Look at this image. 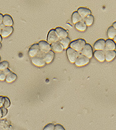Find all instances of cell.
I'll return each instance as SVG.
<instances>
[{
	"instance_id": "f35d334b",
	"label": "cell",
	"mask_w": 116,
	"mask_h": 130,
	"mask_svg": "<svg viewBox=\"0 0 116 130\" xmlns=\"http://www.w3.org/2000/svg\"><path fill=\"white\" fill-rule=\"evenodd\" d=\"M0 61H1V57H0Z\"/></svg>"
},
{
	"instance_id": "e0dca14e",
	"label": "cell",
	"mask_w": 116,
	"mask_h": 130,
	"mask_svg": "<svg viewBox=\"0 0 116 130\" xmlns=\"http://www.w3.org/2000/svg\"><path fill=\"white\" fill-rule=\"evenodd\" d=\"M116 57V52L114 50L107 51L105 52V60L108 62L112 61Z\"/></svg>"
},
{
	"instance_id": "2e32d148",
	"label": "cell",
	"mask_w": 116,
	"mask_h": 130,
	"mask_svg": "<svg viewBox=\"0 0 116 130\" xmlns=\"http://www.w3.org/2000/svg\"><path fill=\"white\" fill-rule=\"evenodd\" d=\"M51 48L55 52H58V53H61L64 51V47L60 41H56L54 43L51 44Z\"/></svg>"
},
{
	"instance_id": "9c48e42d",
	"label": "cell",
	"mask_w": 116,
	"mask_h": 130,
	"mask_svg": "<svg viewBox=\"0 0 116 130\" xmlns=\"http://www.w3.org/2000/svg\"><path fill=\"white\" fill-rule=\"evenodd\" d=\"M94 56L96 59L100 62H104L105 60V53L104 51L95 50L94 53Z\"/></svg>"
},
{
	"instance_id": "52a82bcc",
	"label": "cell",
	"mask_w": 116,
	"mask_h": 130,
	"mask_svg": "<svg viewBox=\"0 0 116 130\" xmlns=\"http://www.w3.org/2000/svg\"><path fill=\"white\" fill-rule=\"evenodd\" d=\"M40 51V49L38 44H34L30 47L29 51H28V54L31 58H33V57L38 55Z\"/></svg>"
},
{
	"instance_id": "d590c367",
	"label": "cell",
	"mask_w": 116,
	"mask_h": 130,
	"mask_svg": "<svg viewBox=\"0 0 116 130\" xmlns=\"http://www.w3.org/2000/svg\"><path fill=\"white\" fill-rule=\"evenodd\" d=\"M114 39V42H116V36H115V37H114V39Z\"/></svg>"
},
{
	"instance_id": "ffe728a7",
	"label": "cell",
	"mask_w": 116,
	"mask_h": 130,
	"mask_svg": "<svg viewBox=\"0 0 116 130\" xmlns=\"http://www.w3.org/2000/svg\"><path fill=\"white\" fill-rule=\"evenodd\" d=\"M107 36L110 39H113L116 36V29L113 26H111L108 28Z\"/></svg>"
},
{
	"instance_id": "d6986e66",
	"label": "cell",
	"mask_w": 116,
	"mask_h": 130,
	"mask_svg": "<svg viewBox=\"0 0 116 130\" xmlns=\"http://www.w3.org/2000/svg\"><path fill=\"white\" fill-rule=\"evenodd\" d=\"M75 28L76 29L80 31V32H83V31L87 29V25H86V23H85L84 20H81V21L77 22L75 23Z\"/></svg>"
},
{
	"instance_id": "44dd1931",
	"label": "cell",
	"mask_w": 116,
	"mask_h": 130,
	"mask_svg": "<svg viewBox=\"0 0 116 130\" xmlns=\"http://www.w3.org/2000/svg\"><path fill=\"white\" fill-rule=\"evenodd\" d=\"M72 22L74 23H77V22L81 21V20H82V19H83L82 18V17L80 16V15L78 13V11H75V12L73 13L72 16Z\"/></svg>"
},
{
	"instance_id": "4316f807",
	"label": "cell",
	"mask_w": 116,
	"mask_h": 130,
	"mask_svg": "<svg viewBox=\"0 0 116 130\" xmlns=\"http://www.w3.org/2000/svg\"><path fill=\"white\" fill-rule=\"evenodd\" d=\"M10 101L8 97H5V102H4L3 106L6 108H8L10 106Z\"/></svg>"
},
{
	"instance_id": "7c38bea8",
	"label": "cell",
	"mask_w": 116,
	"mask_h": 130,
	"mask_svg": "<svg viewBox=\"0 0 116 130\" xmlns=\"http://www.w3.org/2000/svg\"><path fill=\"white\" fill-rule=\"evenodd\" d=\"M77 11L80 15V16L82 17V18L83 19H84L89 15H91L92 13V11H91V10H89V8H87L83 7L79 8L78 9V10H77Z\"/></svg>"
},
{
	"instance_id": "d4e9b609",
	"label": "cell",
	"mask_w": 116,
	"mask_h": 130,
	"mask_svg": "<svg viewBox=\"0 0 116 130\" xmlns=\"http://www.w3.org/2000/svg\"><path fill=\"white\" fill-rule=\"evenodd\" d=\"M60 42L63 45L64 49H67L68 47L69 46V45L71 43L70 39L69 37H65V38L61 39L60 40Z\"/></svg>"
},
{
	"instance_id": "7402d4cb",
	"label": "cell",
	"mask_w": 116,
	"mask_h": 130,
	"mask_svg": "<svg viewBox=\"0 0 116 130\" xmlns=\"http://www.w3.org/2000/svg\"><path fill=\"white\" fill-rule=\"evenodd\" d=\"M11 71L8 68L5 70H0V81H5L6 80V76Z\"/></svg>"
},
{
	"instance_id": "5b68a950",
	"label": "cell",
	"mask_w": 116,
	"mask_h": 130,
	"mask_svg": "<svg viewBox=\"0 0 116 130\" xmlns=\"http://www.w3.org/2000/svg\"><path fill=\"white\" fill-rule=\"evenodd\" d=\"M59 39L60 38H59V37L58 36L55 29H51V30L49 32L48 34L47 42H48L49 44H51L54 43V42H56V41H59Z\"/></svg>"
},
{
	"instance_id": "d6a6232c",
	"label": "cell",
	"mask_w": 116,
	"mask_h": 130,
	"mask_svg": "<svg viewBox=\"0 0 116 130\" xmlns=\"http://www.w3.org/2000/svg\"><path fill=\"white\" fill-rule=\"evenodd\" d=\"M3 118V114H2V110H1V108L0 107V118Z\"/></svg>"
},
{
	"instance_id": "30bf717a",
	"label": "cell",
	"mask_w": 116,
	"mask_h": 130,
	"mask_svg": "<svg viewBox=\"0 0 116 130\" xmlns=\"http://www.w3.org/2000/svg\"><path fill=\"white\" fill-rule=\"evenodd\" d=\"M13 32V28L12 26H5L2 28L1 32V36L2 37H8Z\"/></svg>"
},
{
	"instance_id": "484cf974",
	"label": "cell",
	"mask_w": 116,
	"mask_h": 130,
	"mask_svg": "<svg viewBox=\"0 0 116 130\" xmlns=\"http://www.w3.org/2000/svg\"><path fill=\"white\" fill-rule=\"evenodd\" d=\"M9 63L8 62L6 61H4L0 63V70H5L6 69L8 68Z\"/></svg>"
},
{
	"instance_id": "ba28073f",
	"label": "cell",
	"mask_w": 116,
	"mask_h": 130,
	"mask_svg": "<svg viewBox=\"0 0 116 130\" xmlns=\"http://www.w3.org/2000/svg\"><path fill=\"white\" fill-rule=\"evenodd\" d=\"M38 45H39L40 51L43 52V53H47V52H48L49 51L51 50V46L50 45V44H49L48 42H46V41H40L39 43H38Z\"/></svg>"
},
{
	"instance_id": "277c9868",
	"label": "cell",
	"mask_w": 116,
	"mask_h": 130,
	"mask_svg": "<svg viewBox=\"0 0 116 130\" xmlns=\"http://www.w3.org/2000/svg\"><path fill=\"white\" fill-rule=\"evenodd\" d=\"M32 62L33 64L38 67H42L46 63L43 56L41 55H37L32 58Z\"/></svg>"
},
{
	"instance_id": "f546056e",
	"label": "cell",
	"mask_w": 116,
	"mask_h": 130,
	"mask_svg": "<svg viewBox=\"0 0 116 130\" xmlns=\"http://www.w3.org/2000/svg\"><path fill=\"white\" fill-rule=\"evenodd\" d=\"M55 130H65V129L60 124H56L55 126Z\"/></svg>"
},
{
	"instance_id": "4fadbf2b",
	"label": "cell",
	"mask_w": 116,
	"mask_h": 130,
	"mask_svg": "<svg viewBox=\"0 0 116 130\" xmlns=\"http://www.w3.org/2000/svg\"><path fill=\"white\" fill-rule=\"evenodd\" d=\"M54 57H55V53H54L53 51L51 50L46 53L44 54V56H43V58H44V59L46 64H49V63H51L53 60Z\"/></svg>"
},
{
	"instance_id": "f1b7e54d",
	"label": "cell",
	"mask_w": 116,
	"mask_h": 130,
	"mask_svg": "<svg viewBox=\"0 0 116 130\" xmlns=\"http://www.w3.org/2000/svg\"><path fill=\"white\" fill-rule=\"evenodd\" d=\"M1 110H2V114H3V117H5V116L8 113V110H7V108L5 107L4 106L1 107Z\"/></svg>"
},
{
	"instance_id": "5bb4252c",
	"label": "cell",
	"mask_w": 116,
	"mask_h": 130,
	"mask_svg": "<svg viewBox=\"0 0 116 130\" xmlns=\"http://www.w3.org/2000/svg\"><path fill=\"white\" fill-rule=\"evenodd\" d=\"M116 47V45L115 42L112 41L110 39L106 40L105 41V50L106 51H112L115 50Z\"/></svg>"
},
{
	"instance_id": "cb8c5ba5",
	"label": "cell",
	"mask_w": 116,
	"mask_h": 130,
	"mask_svg": "<svg viewBox=\"0 0 116 130\" xmlns=\"http://www.w3.org/2000/svg\"><path fill=\"white\" fill-rule=\"evenodd\" d=\"M83 20H84L85 23H86V25H87V26H91L92 25L93 23H94V16L91 14V15H89L88 16L86 17Z\"/></svg>"
},
{
	"instance_id": "e575fe53",
	"label": "cell",
	"mask_w": 116,
	"mask_h": 130,
	"mask_svg": "<svg viewBox=\"0 0 116 130\" xmlns=\"http://www.w3.org/2000/svg\"><path fill=\"white\" fill-rule=\"evenodd\" d=\"M2 41V36H1V34H0V42Z\"/></svg>"
},
{
	"instance_id": "6da1fadb",
	"label": "cell",
	"mask_w": 116,
	"mask_h": 130,
	"mask_svg": "<svg viewBox=\"0 0 116 130\" xmlns=\"http://www.w3.org/2000/svg\"><path fill=\"white\" fill-rule=\"evenodd\" d=\"M86 44V42L84 39H79L75 40L71 42L70 44V47L72 49H75L78 52H81V51L83 49V47Z\"/></svg>"
},
{
	"instance_id": "83f0119b",
	"label": "cell",
	"mask_w": 116,
	"mask_h": 130,
	"mask_svg": "<svg viewBox=\"0 0 116 130\" xmlns=\"http://www.w3.org/2000/svg\"><path fill=\"white\" fill-rule=\"evenodd\" d=\"M55 129V125L53 124H47L45 127L44 130H53Z\"/></svg>"
},
{
	"instance_id": "8d00e7d4",
	"label": "cell",
	"mask_w": 116,
	"mask_h": 130,
	"mask_svg": "<svg viewBox=\"0 0 116 130\" xmlns=\"http://www.w3.org/2000/svg\"><path fill=\"white\" fill-rule=\"evenodd\" d=\"M1 30H2V28H1V25H0V34H1Z\"/></svg>"
},
{
	"instance_id": "603a6c76",
	"label": "cell",
	"mask_w": 116,
	"mask_h": 130,
	"mask_svg": "<svg viewBox=\"0 0 116 130\" xmlns=\"http://www.w3.org/2000/svg\"><path fill=\"white\" fill-rule=\"evenodd\" d=\"M16 78H17V76H16V74L13 72H11L6 76V81L8 83H11L15 81Z\"/></svg>"
},
{
	"instance_id": "9a60e30c",
	"label": "cell",
	"mask_w": 116,
	"mask_h": 130,
	"mask_svg": "<svg viewBox=\"0 0 116 130\" xmlns=\"http://www.w3.org/2000/svg\"><path fill=\"white\" fill-rule=\"evenodd\" d=\"M55 30H56V34H57L58 36H59L60 39L68 37V35H69L68 32L64 28H62V27H56L55 28Z\"/></svg>"
},
{
	"instance_id": "74e56055",
	"label": "cell",
	"mask_w": 116,
	"mask_h": 130,
	"mask_svg": "<svg viewBox=\"0 0 116 130\" xmlns=\"http://www.w3.org/2000/svg\"><path fill=\"white\" fill-rule=\"evenodd\" d=\"M1 42H0V48H1Z\"/></svg>"
},
{
	"instance_id": "836d02e7",
	"label": "cell",
	"mask_w": 116,
	"mask_h": 130,
	"mask_svg": "<svg viewBox=\"0 0 116 130\" xmlns=\"http://www.w3.org/2000/svg\"><path fill=\"white\" fill-rule=\"evenodd\" d=\"M112 26H113V27H114V28H115V29H116V22H114V23H113Z\"/></svg>"
},
{
	"instance_id": "7a4b0ae2",
	"label": "cell",
	"mask_w": 116,
	"mask_h": 130,
	"mask_svg": "<svg viewBox=\"0 0 116 130\" xmlns=\"http://www.w3.org/2000/svg\"><path fill=\"white\" fill-rule=\"evenodd\" d=\"M66 52L69 61L72 63H75V62L77 60V58L79 56L78 52L75 51V49H72V47L67 48Z\"/></svg>"
},
{
	"instance_id": "8fae6325",
	"label": "cell",
	"mask_w": 116,
	"mask_h": 130,
	"mask_svg": "<svg viewBox=\"0 0 116 130\" xmlns=\"http://www.w3.org/2000/svg\"><path fill=\"white\" fill-rule=\"evenodd\" d=\"M94 47L95 50L104 51L105 47V41L102 39L97 40L94 44Z\"/></svg>"
},
{
	"instance_id": "4dcf8cb0",
	"label": "cell",
	"mask_w": 116,
	"mask_h": 130,
	"mask_svg": "<svg viewBox=\"0 0 116 130\" xmlns=\"http://www.w3.org/2000/svg\"><path fill=\"white\" fill-rule=\"evenodd\" d=\"M5 102V97L3 96H0V107H3Z\"/></svg>"
},
{
	"instance_id": "ac0fdd59",
	"label": "cell",
	"mask_w": 116,
	"mask_h": 130,
	"mask_svg": "<svg viewBox=\"0 0 116 130\" xmlns=\"http://www.w3.org/2000/svg\"><path fill=\"white\" fill-rule=\"evenodd\" d=\"M3 23L5 26H13V20L11 17L9 15H5L3 16Z\"/></svg>"
},
{
	"instance_id": "3957f363",
	"label": "cell",
	"mask_w": 116,
	"mask_h": 130,
	"mask_svg": "<svg viewBox=\"0 0 116 130\" xmlns=\"http://www.w3.org/2000/svg\"><path fill=\"white\" fill-rule=\"evenodd\" d=\"M90 62V58L88 57L85 56L83 55V54H79L78 57L77 58V60L75 62V64L77 66H83L85 65H87L89 64Z\"/></svg>"
},
{
	"instance_id": "1f68e13d",
	"label": "cell",
	"mask_w": 116,
	"mask_h": 130,
	"mask_svg": "<svg viewBox=\"0 0 116 130\" xmlns=\"http://www.w3.org/2000/svg\"><path fill=\"white\" fill-rule=\"evenodd\" d=\"M3 15L0 13V25L3 24Z\"/></svg>"
},
{
	"instance_id": "8992f818",
	"label": "cell",
	"mask_w": 116,
	"mask_h": 130,
	"mask_svg": "<svg viewBox=\"0 0 116 130\" xmlns=\"http://www.w3.org/2000/svg\"><path fill=\"white\" fill-rule=\"evenodd\" d=\"M80 53L81 54L88 57L89 58H92L93 55H94L92 47L89 44H86Z\"/></svg>"
}]
</instances>
